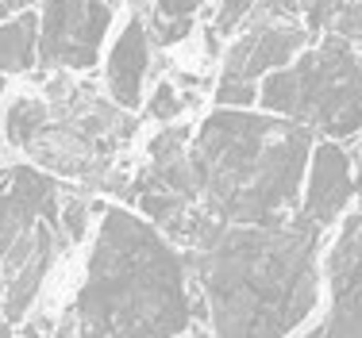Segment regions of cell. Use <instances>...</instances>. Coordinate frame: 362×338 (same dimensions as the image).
<instances>
[{"label":"cell","instance_id":"obj_10","mask_svg":"<svg viewBox=\"0 0 362 338\" xmlns=\"http://www.w3.org/2000/svg\"><path fill=\"white\" fill-rule=\"evenodd\" d=\"M42 219L58 223V185L31 166L8 169L0 181V262Z\"/></svg>","mask_w":362,"mask_h":338},{"label":"cell","instance_id":"obj_17","mask_svg":"<svg viewBox=\"0 0 362 338\" xmlns=\"http://www.w3.org/2000/svg\"><path fill=\"white\" fill-rule=\"evenodd\" d=\"M209 0H151V23H193Z\"/></svg>","mask_w":362,"mask_h":338},{"label":"cell","instance_id":"obj_2","mask_svg":"<svg viewBox=\"0 0 362 338\" xmlns=\"http://www.w3.org/2000/svg\"><path fill=\"white\" fill-rule=\"evenodd\" d=\"M308 127L266 111H212L189 143L201 212L223 227H281L300 215Z\"/></svg>","mask_w":362,"mask_h":338},{"label":"cell","instance_id":"obj_7","mask_svg":"<svg viewBox=\"0 0 362 338\" xmlns=\"http://www.w3.org/2000/svg\"><path fill=\"white\" fill-rule=\"evenodd\" d=\"M66 250L62 227L50 219L35 223L0 262V315L8 323H20L28 315V308L35 304L42 281H47L50 265L58 262V254Z\"/></svg>","mask_w":362,"mask_h":338},{"label":"cell","instance_id":"obj_8","mask_svg":"<svg viewBox=\"0 0 362 338\" xmlns=\"http://www.w3.org/2000/svg\"><path fill=\"white\" fill-rule=\"evenodd\" d=\"M324 284L332 289L324 338H362V212L343 219L324 262Z\"/></svg>","mask_w":362,"mask_h":338},{"label":"cell","instance_id":"obj_21","mask_svg":"<svg viewBox=\"0 0 362 338\" xmlns=\"http://www.w3.org/2000/svg\"><path fill=\"white\" fill-rule=\"evenodd\" d=\"M0 338H12V323H8L4 315H0Z\"/></svg>","mask_w":362,"mask_h":338},{"label":"cell","instance_id":"obj_4","mask_svg":"<svg viewBox=\"0 0 362 338\" xmlns=\"http://www.w3.org/2000/svg\"><path fill=\"white\" fill-rule=\"evenodd\" d=\"M258 108L320 131L347 138L362 131V58L339 35H327L316 50H305L293 66L258 81Z\"/></svg>","mask_w":362,"mask_h":338},{"label":"cell","instance_id":"obj_14","mask_svg":"<svg viewBox=\"0 0 362 338\" xmlns=\"http://www.w3.org/2000/svg\"><path fill=\"white\" fill-rule=\"evenodd\" d=\"M89 215H93L89 200H81V196H62V200H58V227H62V239L81 242L89 235Z\"/></svg>","mask_w":362,"mask_h":338},{"label":"cell","instance_id":"obj_6","mask_svg":"<svg viewBox=\"0 0 362 338\" xmlns=\"http://www.w3.org/2000/svg\"><path fill=\"white\" fill-rule=\"evenodd\" d=\"M308 42V28L293 20H270L262 12H251V23L223 54L220 81H247L255 85L258 77H270L278 69L297 62V54Z\"/></svg>","mask_w":362,"mask_h":338},{"label":"cell","instance_id":"obj_18","mask_svg":"<svg viewBox=\"0 0 362 338\" xmlns=\"http://www.w3.org/2000/svg\"><path fill=\"white\" fill-rule=\"evenodd\" d=\"M181 97H177V89L170 81H158L154 85V92H151V100H146V111H151V119H158V123H174V119L181 116Z\"/></svg>","mask_w":362,"mask_h":338},{"label":"cell","instance_id":"obj_3","mask_svg":"<svg viewBox=\"0 0 362 338\" xmlns=\"http://www.w3.org/2000/svg\"><path fill=\"white\" fill-rule=\"evenodd\" d=\"M93 212L100 227L74 304L77 327L105 338H185L193 323L185 254L127 207L93 204Z\"/></svg>","mask_w":362,"mask_h":338},{"label":"cell","instance_id":"obj_1","mask_svg":"<svg viewBox=\"0 0 362 338\" xmlns=\"http://www.w3.org/2000/svg\"><path fill=\"white\" fill-rule=\"evenodd\" d=\"M320 242L308 219L281 227H223L209 219L185 246L216 338H289L320 304Z\"/></svg>","mask_w":362,"mask_h":338},{"label":"cell","instance_id":"obj_11","mask_svg":"<svg viewBox=\"0 0 362 338\" xmlns=\"http://www.w3.org/2000/svg\"><path fill=\"white\" fill-rule=\"evenodd\" d=\"M146 73H151V35H146L143 16H132L112 39V50L105 58V85L119 111H135L143 104Z\"/></svg>","mask_w":362,"mask_h":338},{"label":"cell","instance_id":"obj_12","mask_svg":"<svg viewBox=\"0 0 362 338\" xmlns=\"http://www.w3.org/2000/svg\"><path fill=\"white\" fill-rule=\"evenodd\" d=\"M39 66V12L0 23V73H28Z\"/></svg>","mask_w":362,"mask_h":338},{"label":"cell","instance_id":"obj_20","mask_svg":"<svg viewBox=\"0 0 362 338\" xmlns=\"http://www.w3.org/2000/svg\"><path fill=\"white\" fill-rule=\"evenodd\" d=\"M297 338H324V323H320V327H308V331L297 334Z\"/></svg>","mask_w":362,"mask_h":338},{"label":"cell","instance_id":"obj_16","mask_svg":"<svg viewBox=\"0 0 362 338\" xmlns=\"http://www.w3.org/2000/svg\"><path fill=\"white\" fill-rule=\"evenodd\" d=\"M216 108H228V111H251L258 104V85H247V81H220L216 85Z\"/></svg>","mask_w":362,"mask_h":338},{"label":"cell","instance_id":"obj_5","mask_svg":"<svg viewBox=\"0 0 362 338\" xmlns=\"http://www.w3.org/2000/svg\"><path fill=\"white\" fill-rule=\"evenodd\" d=\"M112 28L108 0H42L39 12V66L85 73L100 62Z\"/></svg>","mask_w":362,"mask_h":338},{"label":"cell","instance_id":"obj_19","mask_svg":"<svg viewBox=\"0 0 362 338\" xmlns=\"http://www.w3.org/2000/svg\"><path fill=\"white\" fill-rule=\"evenodd\" d=\"M31 4H35V0H0V23H8V20H16V16L31 12Z\"/></svg>","mask_w":362,"mask_h":338},{"label":"cell","instance_id":"obj_9","mask_svg":"<svg viewBox=\"0 0 362 338\" xmlns=\"http://www.w3.org/2000/svg\"><path fill=\"white\" fill-rule=\"evenodd\" d=\"M355 166H351L347 150L332 138H320L308 158V177H305V196H300V219L313 227H335L343 212H347L351 196H355Z\"/></svg>","mask_w":362,"mask_h":338},{"label":"cell","instance_id":"obj_13","mask_svg":"<svg viewBox=\"0 0 362 338\" xmlns=\"http://www.w3.org/2000/svg\"><path fill=\"white\" fill-rule=\"evenodd\" d=\"M47 127H50L47 100H39V97H16L12 104H8V111H4V138L12 146L31 150Z\"/></svg>","mask_w":362,"mask_h":338},{"label":"cell","instance_id":"obj_15","mask_svg":"<svg viewBox=\"0 0 362 338\" xmlns=\"http://www.w3.org/2000/svg\"><path fill=\"white\" fill-rule=\"evenodd\" d=\"M209 4H212V31L216 35L239 31L255 12V0H209Z\"/></svg>","mask_w":362,"mask_h":338}]
</instances>
